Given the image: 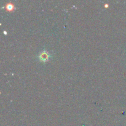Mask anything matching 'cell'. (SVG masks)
<instances>
[{
    "instance_id": "6da1fadb",
    "label": "cell",
    "mask_w": 126,
    "mask_h": 126,
    "mask_svg": "<svg viewBox=\"0 0 126 126\" xmlns=\"http://www.w3.org/2000/svg\"><path fill=\"white\" fill-rule=\"evenodd\" d=\"M52 55L47 51L46 50H43L37 55V59L38 60L42 62H46L48 61L50 58L52 57Z\"/></svg>"
},
{
    "instance_id": "7a4b0ae2",
    "label": "cell",
    "mask_w": 126,
    "mask_h": 126,
    "mask_svg": "<svg viewBox=\"0 0 126 126\" xmlns=\"http://www.w3.org/2000/svg\"><path fill=\"white\" fill-rule=\"evenodd\" d=\"M6 7L7 10H9V11H12L14 9V5L11 3H8L6 4Z\"/></svg>"
}]
</instances>
